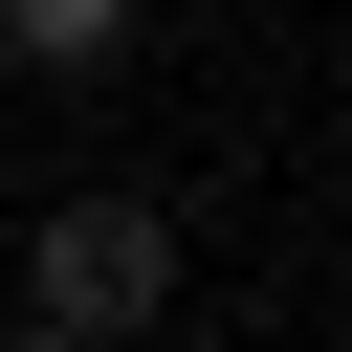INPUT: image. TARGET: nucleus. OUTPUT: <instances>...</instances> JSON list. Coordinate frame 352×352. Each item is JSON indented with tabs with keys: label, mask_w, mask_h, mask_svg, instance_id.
<instances>
[{
	"label": "nucleus",
	"mask_w": 352,
	"mask_h": 352,
	"mask_svg": "<svg viewBox=\"0 0 352 352\" xmlns=\"http://www.w3.org/2000/svg\"><path fill=\"white\" fill-rule=\"evenodd\" d=\"M154 308H176V220L154 198H66L44 220V330L88 352V330H154Z\"/></svg>",
	"instance_id": "1"
},
{
	"label": "nucleus",
	"mask_w": 352,
	"mask_h": 352,
	"mask_svg": "<svg viewBox=\"0 0 352 352\" xmlns=\"http://www.w3.org/2000/svg\"><path fill=\"white\" fill-rule=\"evenodd\" d=\"M0 44H22V66H110V44H132V0H0Z\"/></svg>",
	"instance_id": "2"
}]
</instances>
